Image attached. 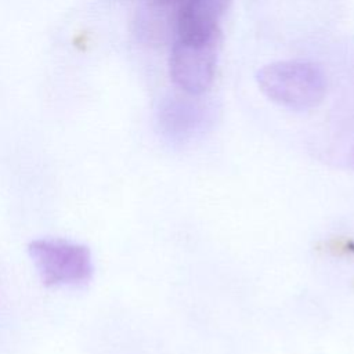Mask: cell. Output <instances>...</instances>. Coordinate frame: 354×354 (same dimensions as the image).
<instances>
[{
	"instance_id": "obj_1",
	"label": "cell",
	"mask_w": 354,
	"mask_h": 354,
	"mask_svg": "<svg viewBox=\"0 0 354 354\" xmlns=\"http://www.w3.org/2000/svg\"><path fill=\"white\" fill-rule=\"evenodd\" d=\"M260 90L274 102L290 109L317 106L326 94L324 72L306 61H278L256 75Z\"/></svg>"
},
{
	"instance_id": "obj_2",
	"label": "cell",
	"mask_w": 354,
	"mask_h": 354,
	"mask_svg": "<svg viewBox=\"0 0 354 354\" xmlns=\"http://www.w3.org/2000/svg\"><path fill=\"white\" fill-rule=\"evenodd\" d=\"M28 253L44 286L79 288L93 278L91 250L83 243L62 238H40L29 242Z\"/></svg>"
},
{
	"instance_id": "obj_3",
	"label": "cell",
	"mask_w": 354,
	"mask_h": 354,
	"mask_svg": "<svg viewBox=\"0 0 354 354\" xmlns=\"http://www.w3.org/2000/svg\"><path fill=\"white\" fill-rule=\"evenodd\" d=\"M220 37L207 41L176 40L169 69L173 83L191 95H199L210 88L216 75Z\"/></svg>"
},
{
	"instance_id": "obj_4",
	"label": "cell",
	"mask_w": 354,
	"mask_h": 354,
	"mask_svg": "<svg viewBox=\"0 0 354 354\" xmlns=\"http://www.w3.org/2000/svg\"><path fill=\"white\" fill-rule=\"evenodd\" d=\"M231 4L232 0H187L176 18L178 40L207 41L220 37L218 22Z\"/></svg>"
},
{
	"instance_id": "obj_5",
	"label": "cell",
	"mask_w": 354,
	"mask_h": 354,
	"mask_svg": "<svg viewBox=\"0 0 354 354\" xmlns=\"http://www.w3.org/2000/svg\"><path fill=\"white\" fill-rule=\"evenodd\" d=\"M185 1H187V0H145L144 6L151 7V8H155V10L171 12V14H176V15H177L180 7H181Z\"/></svg>"
}]
</instances>
